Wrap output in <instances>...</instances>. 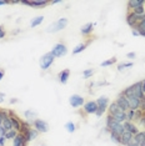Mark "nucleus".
<instances>
[{"mask_svg":"<svg viewBox=\"0 0 145 146\" xmlns=\"http://www.w3.org/2000/svg\"><path fill=\"white\" fill-rule=\"evenodd\" d=\"M35 130H38V132H48L49 130V125L47 121L41 120V119H36V120L33 122Z\"/></svg>","mask_w":145,"mask_h":146,"instance_id":"nucleus-4","label":"nucleus"},{"mask_svg":"<svg viewBox=\"0 0 145 146\" xmlns=\"http://www.w3.org/2000/svg\"><path fill=\"white\" fill-rule=\"evenodd\" d=\"M111 116H113L114 120L116 122H119V124H121L123 121H126V112H124V111H118Z\"/></svg>","mask_w":145,"mask_h":146,"instance_id":"nucleus-14","label":"nucleus"},{"mask_svg":"<svg viewBox=\"0 0 145 146\" xmlns=\"http://www.w3.org/2000/svg\"><path fill=\"white\" fill-rule=\"evenodd\" d=\"M25 142H26L25 136L21 135V134H18L16 137L13 140V145L14 146H25Z\"/></svg>","mask_w":145,"mask_h":146,"instance_id":"nucleus-15","label":"nucleus"},{"mask_svg":"<svg viewBox=\"0 0 145 146\" xmlns=\"http://www.w3.org/2000/svg\"><path fill=\"white\" fill-rule=\"evenodd\" d=\"M93 28H94V25L91 24V23H88V24H85L83 28H81V33H83L84 35H89L93 31Z\"/></svg>","mask_w":145,"mask_h":146,"instance_id":"nucleus-23","label":"nucleus"},{"mask_svg":"<svg viewBox=\"0 0 145 146\" xmlns=\"http://www.w3.org/2000/svg\"><path fill=\"white\" fill-rule=\"evenodd\" d=\"M65 129H67L69 132H74L75 131V124L71 121H69V122H67V125H65Z\"/></svg>","mask_w":145,"mask_h":146,"instance_id":"nucleus-31","label":"nucleus"},{"mask_svg":"<svg viewBox=\"0 0 145 146\" xmlns=\"http://www.w3.org/2000/svg\"><path fill=\"white\" fill-rule=\"evenodd\" d=\"M140 124H141V125H144V126H145V115L143 116V119H141V120H140Z\"/></svg>","mask_w":145,"mask_h":146,"instance_id":"nucleus-44","label":"nucleus"},{"mask_svg":"<svg viewBox=\"0 0 145 146\" xmlns=\"http://www.w3.org/2000/svg\"><path fill=\"white\" fill-rule=\"evenodd\" d=\"M118 104V106L123 111H129L130 108H129V102H128V99L125 98V96L123 94L119 95V98H118V100L115 101Z\"/></svg>","mask_w":145,"mask_h":146,"instance_id":"nucleus-6","label":"nucleus"},{"mask_svg":"<svg viewBox=\"0 0 145 146\" xmlns=\"http://www.w3.org/2000/svg\"><path fill=\"white\" fill-rule=\"evenodd\" d=\"M43 20H44V18L43 16H36L35 19H33L31 23H30V25H31V28H35V26H38V25H40Z\"/></svg>","mask_w":145,"mask_h":146,"instance_id":"nucleus-25","label":"nucleus"},{"mask_svg":"<svg viewBox=\"0 0 145 146\" xmlns=\"http://www.w3.org/2000/svg\"><path fill=\"white\" fill-rule=\"evenodd\" d=\"M6 132H8V131H6V129L3 125H0V134H1V136H5Z\"/></svg>","mask_w":145,"mask_h":146,"instance_id":"nucleus-40","label":"nucleus"},{"mask_svg":"<svg viewBox=\"0 0 145 146\" xmlns=\"http://www.w3.org/2000/svg\"><path fill=\"white\" fill-rule=\"evenodd\" d=\"M93 72H94V70H93V69H88V70H85V71H84L83 76H84L85 79H89V78H90L91 75H93Z\"/></svg>","mask_w":145,"mask_h":146,"instance_id":"nucleus-35","label":"nucleus"},{"mask_svg":"<svg viewBox=\"0 0 145 146\" xmlns=\"http://www.w3.org/2000/svg\"><path fill=\"white\" fill-rule=\"evenodd\" d=\"M125 98H126V96H125ZM126 99H128V102H129L130 110L136 111L140 105V99H138L136 96H129V98H126Z\"/></svg>","mask_w":145,"mask_h":146,"instance_id":"nucleus-7","label":"nucleus"},{"mask_svg":"<svg viewBox=\"0 0 145 146\" xmlns=\"http://www.w3.org/2000/svg\"><path fill=\"white\" fill-rule=\"evenodd\" d=\"M38 135H39V132L38 130H35V129H30L29 131H26L25 132V139H26V141H31V140H35L36 137H38Z\"/></svg>","mask_w":145,"mask_h":146,"instance_id":"nucleus-16","label":"nucleus"},{"mask_svg":"<svg viewBox=\"0 0 145 146\" xmlns=\"http://www.w3.org/2000/svg\"><path fill=\"white\" fill-rule=\"evenodd\" d=\"M25 116L29 119V120H33V122H34L36 120V112L34 111H31V110H28V111H25Z\"/></svg>","mask_w":145,"mask_h":146,"instance_id":"nucleus-30","label":"nucleus"},{"mask_svg":"<svg viewBox=\"0 0 145 146\" xmlns=\"http://www.w3.org/2000/svg\"><path fill=\"white\" fill-rule=\"evenodd\" d=\"M10 120H11V124H13V129L16 131H21V124L18 121V119L15 116H10Z\"/></svg>","mask_w":145,"mask_h":146,"instance_id":"nucleus-22","label":"nucleus"},{"mask_svg":"<svg viewBox=\"0 0 145 146\" xmlns=\"http://www.w3.org/2000/svg\"><path fill=\"white\" fill-rule=\"evenodd\" d=\"M126 20H128V24H129L130 26H133V28H135V26H136V24H138V23L140 21V16L135 15L134 13H133V14H129V15H128Z\"/></svg>","mask_w":145,"mask_h":146,"instance_id":"nucleus-12","label":"nucleus"},{"mask_svg":"<svg viewBox=\"0 0 145 146\" xmlns=\"http://www.w3.org/2000/svg\"><path fill=\"white\" fill-rule=\"evenodd\" d=\"M5 4H8L6 0H0V5H5Z\"/></svg>","mask_w":145,"mask_h":146,"instance_id":"nucleus-45","label":"nucleus"},{"mask_svg":"<svg viewBox=\"0 0 145 146\" xmlns=\"http://www.w3.org/2000/svg\"><path fill=\"white\" fill-rule=\"evenodd\" d=\"M4 36H5V31L3 30V28H1V26H0V39H3V38H4Z\"/></svg>","mask_w":145,"mask_h":146,"instance_id":"nucleus-41","label":"nucleus"},{"mask_svg":"<svg viewBox=\"0 0 145 146\" xmlns=\"http://www.w3.org/2000/svg\"><path fill=\"white\" fill-rule=\"evenodd\" d=\"M118 111H123L118 106L116 102H113V104H110L109 105V112H110V115H114L115 112H118ZM125 112V111H124Z\"/></svg>","mask_w":145,"mask_h":146,"instance_id":"nucleus-24","label":"nucleus"},{"mask_svg":"<svg viewBox=\"0 0 145 146\" xmlns=\"http://www.w3.org/2000/svg\"><path fill=\"white\" fill-rule=\"evenodd\" d=\"M67 25H68V19L61 18V19H59L58 21L49 25L47 28V33H58V31L63 30L64 28H67Z\"/></svg>","mask_w":145,"mask_h":146,"instance_id":"nucleus-1","label":"nucleus"},{"mask_svg":"<svg viewBox=\"0 0 145 146\" xmlns=\"http://www.w3.org/2000/svg\"><path fill=\"white\" fill-rule=\"evenodd\" d=\"M111 140L114 142H116V144H120V136H118V135H115L111 132Z\"/></svg>","mask_w":145,"mask_h":146,"instance_id":"nucleus-37","label":"nucleus"},{"mask_svg":"<svg viewBox=\"0 0 145 146\" xmlns=\"http://www.w3.org/2000/svg\"><path fill=\"white\" fill-rule=\"evenodd\" d=\"M134 140L138 145L140 146L145 141V132H138L136 135H134Z\"/></svg>","mask_w":145,"mask_h":146,"instance_id":"nucleus-21","label":"nucleus"},{"mask_svg":"<svg viewBox=\"0 0 145 146\" xmlns=\"http://www.w3.org/2000/svg\"><path fill=\"white\" fill-rule=\"evenodd\" d=\"M134 30H136L138 33H139V35L145 36V21H140V23H138L136 26L134 28Z\"/></svg>","mask_w":145,"mask_h":146,"instance_id":"nucleus-20","label":"nucleus"},{"mask_svg":"<svg viewBox=\"0 0 145 146\" xmlns=\"http://www.w3.org/2000/svg\"><path fill=\"white\" fill-rule=\"evenodd\" d=\"M133 13L135 15H138V16H141V15H144L145 14V8H144V5H141V6H138V8H135Z\"/></svg>","mask_w":145,"mask_h":146,"instance_id":"nucleus-29","label":"nucleus"},{"mask_svg":"<svg viewBox=\"0 0 145 146\" xmlns=\"http://www.w3.org/2000/svg\"><path fill=\"white\" fill-rule=\"evenodd\" d=\"M69 104H70L72 108H80V106L84 105V98L80 95H72L70 96V99H69Z\"/></svg>","mask_w":145,"mask_h":146,"instance_id":"nucleus-5","label":"nucleus"},{"mask_svg":"<svg viewBox=\"0 0 145 146\" xmlns=\"http://www.w3.org/2000/svg\"><path fill=\"white\" fill-rule=\"evenodd\" d=\"M139 108H140L141 111L145 110V96H143V99H140V105H139Z\"/></svg>","mask_w":145,"mask_h":146,"instance_id":"nucleus-38","label":"nucleus"},{"mask_svg":"<svg viewBox=\"0 0 145 146\" xmlns=\"http://www.w3.org/2000/svg\"><path fill=\"white\" fill-rule=\"evenodd\" d=\"M133 66V62H126V64H120L119 66H118V70L119 71H121L123 69H125V68H131Z\"/></svg>","mask_w":145,"mask_h":146,"instance_id":"nucleus-34","label":"nucleus"},{"mask_svg":"<svg viewBox=\"0 0 145 146\" xmlns=\"http://www.w3.org/2000/svg\"><path fill=\"white\" fill-rule=\"evenodd\" d=\"M145 4V0H130L129 3H128V5H129V8H131L134 10L135 8H138V6H141Z\"/></svg>","mask_w":145,"mask_h":146,"instance_id":"nucleus-19","label":"nucleus"},{"mask_svg":"<svg viewBox=\"0 0 145 146\" xmlns=\"http://www.w3.org/2000/svg\"><path fill=\"white\" fill-rule=\"evenodd\" d=\"M23 4H26L29 6H35V8H43V6L48 5V1L47 0H41V1H36V0H33V1H26V0H24V1H21Z\"/></svg>","mask_w":145,"mask_h":146,"instance_id":"nucleus-10","label":"nucleus"},{"mask_svg":"<svg viewBox=\"0 0 145 146\" xmlns=\"http://www.w3.org/2000/svg\"><path fill=\"white\" fill-rule=\"evenodd\" d=\"M3 98H4V95H3V94H0V102H1L3 100H4V99H3Z\"/></svg>","mask_w":145,"mask_h":146,"instance_id":"nucleus-48","label":"nucleus"},{"mask_svg":"<svg viewBox=\"0 0 145 146\" xmlns=\"http://www.w3.org/2000/svg\"><path fill=\"white\" fill-rule=\"evenodd\" d=\"M123 126H124L125 131L130 132L131 135H136L138 132H139V130H138V129H136V126L133 125V124H131V122H129V121H125L124 124H123Z\"/></svg>","mask_w":145,"mask_h":146,"instance_id":"nucleus-9","label":"nucleus"},{"mask_svg":"<svg viewBox=\"0 0 145 146\" xmlns=\"http://www.w3.org/2000/svg\"><path fill=\"white\" fill-rule=\"evenodd\" d=\"M5 136H0V145H4V142H5Z\"/></svg>","mask_w":145,"mask_h":146,"instance_id":"nucleus-42","label":"nucleus"},{"mask_svg":"<svg viewBox=\"0 0 145 146\" xmlns=\"http://www.w3.org/2000/svg\"><path fill=\"white\" fill-rule=\"evenodd\" d=\"M133 35H139V33H138L136 30H133Z\"/></svg>","mask_w":145,"mask_h":146,"instance_id":"nucleus-49","label":"nucleus"},{"mask_svg":"<svg viewBox=\"0 0 145 146\" xmlns=\"http://www.w3.org/2000/svg\"><path fill=\"white\" fill-rule=\"evenodd\" d=\"M3 126L6 129V131H10L13 130V124H11V120H10V117H6L4 122H3Z\"/></svg>","mask_w":145,"mask_h":146,"instance_id":"nucleus-28","label":"nucleus"},{"mask_svg":"<svg viewBox=\"0 0 145 146\" xmlns=\"http://www.w3.org/2000/svg\"><path fill=\"white\" fill-rule=\"evenodd\" d=\"M143 92H145V81L143 82Z\"/></svg>","mask_w":145,"mask_h":146,"instance_id":"nucleus-50","label":"nucleus"},{"mask_svg":"<svg viewBox=\"0 0 145 146\" xmlns=\"http://www.w3.org/2000/svg\"><path fill=\"white\" fill-rule=\"evenodd\" d=\"M3 76H4V72H3L1 70H0V80H1V79H3Z\"/></svg>","mask_w":145,"mask_h":146,"instance_id":"nucleus-46","label":"nucleus"},{"mask_svg":"<svg viewBox=\"0 0 145 146\" xmlns=\"http://www.w3.org/2000/svg\"><path fill=\"white\" fill-rule=\"evenodd\" d=\"M67 52H68L67 46H65L64 44H61V42H59V44H55L54 46H53L50 54L54 56V58H60V56L67 55Z\"/></svg>","mask_w":145,"mask_h":146,"instance_id":"nucleus-2","label":"nucleus"},{"mask_svg":"<svg viewBox=\"0 0 145 146\" xmlns=\"http://www.w3.org/2000/svg\"><path fill=\"white\" fill-rule=\"evenodd\" d=\"M53 62H54V56H53L50 52H48V54H45V55L41 56V59H40V68L43 69V70H48Z\"/></svg>","mask_w":145,"mask_h":146,"instance_id":"nucleus-3","label":"nucleus"},{"mask_svg":"<svg viewBox=\"0 0 145 146\" xmlns=\"http://www.w3.org/2000/svg\"><path fill=\"white\" fill-rule=\"evenodd\" d=\"M135 56H136V54H135V52H129V54H128V58H130V59H134Z\"/></svg>","mask_w":145,"mask_h":146,"instance_id":"nucleus-43","label":"nucleus"},{"mask_svg":"<svg viewBox=\"0 0 145 146\" xmlns=\"http://www.w3.org/2000/svg\"><path fill=\"white\" fill-rule=\"evenodd\" d=\"M53 4H59V3H61V1H59V0H54V1H51Z\"/></svg>","mask_w":145,"mask_h":146,"instance_id":"nucleus-47","label":"nucleus"},{"mask_svg":"<svg viewBox=\"0 0 145 146\" xmlns=\"http://www.w3.org/2000/svg\"><path fill=\"white\" fill-rule=\"evenodd\" d=\"M108 104H109V99L106 96H101V98H99L96 100V105L99 109H101V110L105 111V109L108 108Z\"/></svg>","mask_w":145,"mask_h":146,"instance_id":"nucleus-13","label":"nucleus"},{"mask_svg":"<svg viewBox=\"0 0 145 146\" xmlns=\"http://www.w3.org/2000/svg\"><path fill=\"white\" fill-rule=\"evenodd\" d=\"M143 111L141 110H136L135 111V117H134V120H138V121H140L141 119H143Z\"/></svg>","mask_w":145,"mask_h":146,"instance_id":"nucleus-33","label":"nucleus"},{"mask_svg":"<svg viewBox=\"0 0 145 146\" xmlns=\"http://www.w3.org/2000/svg\"><path fill=\"white\" fill-rule=\"evenodd\" d=\"M6 117H8V116H6L5 112H1V111H0V125H3V122H4V120H5Z\"/></svg>","mask_w":145,"mask_h":146,"instance_id":"nucleus-39","label":"nucleus"},{"mask_svg":"<svg viewBox=\"0 0 145 146\" xmlns=\"http://www.w3.org/2000/svg\"><path fill=\"white\" fill-rule=\"evenodd\" d=\"M133 136L134 135H131L130 132H128V131H125L123 135L120 136V144H123V145H128V142H129L131 139H133Z\"/></svg>","mask_w":145,"mask_h":146,"instance_id":"nucleus-18","label":"nucleus"},{"mask_svg":"<svg viewBox=\"0 0 145 146\" xmlns=\"http://www.w3.org/2000/svg\"><path fill=\"white\" fill-rule=\"evenodd\" d=\"M116 61V59H110V60H106V61H103L101 62V66H109V65H111V64H114V62Z\"/></svg>","mask_w":145,"mask_h":146,"instance_id":"nucleus-36","label":"nucleus"},{"mask_svg":"<svg viewBox=\"0 0 145 146\" xmlns=\"http://www.w3.org/2000/svg\"><path fill=\"white\" fill-rule=\"evenodd\" d=\"M88 45H89V42H85V44H79V45L76 46V48H75L74 50H72V54L75 55V54H79V52H81L85 48H86Z\"/></svg>","mask_w":145,"mask_h":146,"instance_id":"nucleus-27","label":"nucleus"},{"mask_svg":"<svg viewBox=\"0 0 145 146\" xmlns=\"http://www.w3.org/2000/svg\"><path fill=\"white\" fill-rule=\"evenodd\" d=\"M98 110L96 101H89L86 104H84V111L86 114H95Z\"/></svg>","mask_w":145,"mask_h":146,"instance_id":"nucleus-8","label":"nucleus"},{"mask_svg":"<svg viewBox=\"0 0 145 146\" xmlns=\"http://www.w3.org/2000/svg\"><path fill=\"white\" fill-rule=\"evenodd\" d=\"M16 135H18V132H16V130H10V131H8L5 134V139L6 140H14V139L16 137Z\"/></svg>","mask_w":145,"mask_h":146,"instance_id":"nucleus-26","label":"nucleus"},{"mask_svg":"<svg viewBox=\"0 0 145 146\" xmlns=\"http://www.w3.org/2000/svg\"><path fill=\"white\" fill-rule=\"evenodd\" d=\"M134 91H135V96H136L138 99H143L144 92H143V82H136V84H134Z\"/></svg>","mask_w":145,"mask_h":146,"instance_id":"nucleus-11","label":"nucleus"},{"mask_svg":"<svg viewBox=\"0 0 145 146\" xmlns=\"http://www.w3.org/2000/svg\"><path fill=\"white\" fill-rule=\"evenodd\" d=\"M134 117H135V111H133V110L126 111V121H129V122L133 121Z\"/></svg>","mask_w":145,"mask_h":146,"instance_id":"nucleus-32","label":"nucleus"},{"mask_svg":"<svg viewBox=\"0 0 145 146\" xmlns=\"http://www.w3.org/2000/svg\"><path fill=\"white\" fill-rule=\"evenodd\" d=\"M69 75H70V71H69L68 69H65V70L59 72V80H60L61 84H67L68 79H69Z\"/></svg>","mask_w":145,"mask_h":146,"instance_id":"nucleus-17","label":"nucleus"}]
</instances>
